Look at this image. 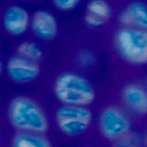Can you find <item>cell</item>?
I'll return each instance as SVG.
<instances>
[{"label":"cell","mask_w":147,"mask_h":147,"mask_svg":"<svg viewBox=\"0 0 147 147\" xmlns=\"http://www.w3.org/2000/svg\"><path fill=\"white\" fill-rule=\"evenodd\" d=\"M7 119L17 131L45 134L49 129L48 117L41 106L25 95L11 98L6 107Z\"/></svg>","instance_id":"6da1fadb"},{"label":"cell","mask_w":147,"mask_h":147,"mask_svg":"<svg viewBox=\"0 0 147 147\" xmlns=\"http://www.w3.org/2000/svg\"><path fill=\"white\" fill-rule=\"evenodd\" d=\"M111 14V6L106 0H90L85 7L84 21L90 28H100L108 23Z\"/></svg>","instance_id":"9c48e42d"},{"label":"cell","mask_w":147,"mask_h":147,"mask_svg":"<svg viewBox=\"0 0 147 147\" xmlns=\"http://www.w3.org/2000/svg\"><path fill=\"white\" fill-rule=\"evenodd\" d=\"M130 127L131 123L128 115L118 107H107L99 115L100 132L108 140L119 142L129 134Z\"/></svg>","instance_id":"5b68a950"},{"label":"cell","mask_w":147,"mask_h":147,"mask_svg":"<svg viewBox=\"0 0 147 147\" xmlns=\"http://www.w3.org/2000/svg\"><path fill=\"white\" fill-rule=\"evenodd\" d=\"M123 26L146 29L147 8L145 3L134 1L129 3L119 16Z\"/></svg>","instance_id":"8fae6325"},{"label":"cell","mask_w":147,"mask_h":147,"mask_svg":"<svg viewBox=\"0 0 147 147\" xmlns=\"http://www.w3.org/2000/svg\"><path fill=\"white\" fill-rule=\"evenodd\" d=\"M29 29L37 39L51 41L55 39L58 34V22L50 11L38 9L30 14Z\"/></svg>","instance_id":"ba28073f"},{"label":"cell","mask_w":147,"mask_h":147,"mask_svg":"<svg viewBox=\"0 0 147 147\" xmlns=\"http://www.w3.org/2000/svg\"><path fill=\"white\" fill-rule=\"evenodd\" d=\"M14 52L40 63H41L44 57V53L41 48L35 42L29 40L22 41L18 43Z\"/></svg>","instance_id":"4fadbf2b"},{"label":"cell","mask_w":147,"mask_h":147,"mask_svg":"<svg viewBox=\"0 0 147 147\" xmlns=\"http://www.w3.org/2000/svg\"><path fill=\"white\" fill-rule=\"evenodd\" d=\"M30 14L17 3L6 4L1 11V24L4 32L11 37H19L29 29Z\"/></svg>","instance_id":"52a82bcc"},{"label":"cell","mask_w":147,"mask_h":147,"mask_svg":"<svg viewBox=\"0 0 147 147\" xmlns=\"http://www.w3.org/2000/svg\"><path fill=\"white\" fill-rule=\"evenodd\" d=\"M18 2H39L42 0H15Z\"/></svg>","instance_id":"2e32d148"},{"label":"cell","mask_w":147,"mask_h":147,"mask_svg":"<svg viewBox=\"0 0 147 147\" xmlns=\"http://www.w3.org/2000/svg\"><path fill=\"white\" fill-rule=\"evenodd\" d=\"M3 69H4V65L1 59V53H0V78L2 74V72L3 71Z\"/></svg>","instance_id":"9a60e30c"},{"label":"cell","mask_w":147,"mask_h":147,"mask_svg":"<svg viewBox=\"0 0 147 147\" xmlns=\"http://www.w3.org/2000/svg\"><path fill=\"white\" fill-rule=\"evenodd\" d=\"M53 91L56 99L63 105L87 107L95 98V90L88 80L71 72H63L57 76Z\"/></svg>","instance_id":"7a4b0ae2"},{"label":"cell","mask_w":147,"mask_h":147,"mask_svg":"<svg viewBox=\"0 0 147 147\" xmlns=\"http://www.w3.org/2000/svg\"><path fill=\"white\" fill-rule=\"evenodd\" d=\"M122 98L126 106L134 113L145 115L147 111V93L141 85L130 84L122 91Z\"/></svg>","instance_id":"30bf717a"},{"label":"cell","mask_w":147,"mask_h":147,"mask_svg":"<svg viewBox=\"0 0 147 147\" xmlns=\"http://www.w3.org/2000/svg\"><path fill=\"white\" fill-rule=\"evenodd\" d=\"M41 64L13 52L4 65L7 78L18 84H25L37 79L41 71Z\"/></svg>","instance_id":"8992f818"},{"label":"cell","mask_w":147,"mask_h":147,"mask_svg":"<svg viewBox=\"0 0 147 147\" xmlns=\"http://www.w3.org/2000/svg\"><path fill=\"white\" fill-rule=\"evenodd\" d=\"M114 45L118 54L127 63L136 65L146 64V29L123 26L115 35Z\"/></svg>","instance_id":"3957f363"},{"label":"cell","mask_w":147,"mask_h":147,"mask_svg":"<svg viewBox=\"0 0 147 147\" xmlns=\"http://www.w3.org/2000/svg\"><path fill=\"white\" fill-rule=\"evenodd\" d=\"M92 120V113L85 106L63 105L57 110L55 114L57 129L62 134L70 137L85 133Z\"/></svg>","instance_id":"277c9868"},{"label":"cell","mask_w":147,"mask_h":147,"mask_svg":"<svg viewBox=\"0 0 147 147\" xmlns=\"http://www.w3.org/2000/svg\"><path fill=\"white\" fill-rule=\"evenodd\" d=\"M11 144L15 147H49L51 141L45 134L17 131L11 139Z\"/></svg>","instance_id":"7c38bea8"},{"label":"cell","mask_w":147,"mask_h":147,"mask_svg":"<svg viewBox=\"0 0 147 147\" xmlns=\"http://www.w3.org/2000/svg\"><path fill=\"white\" fill-rule=\"evenodd\" d=\"M51 1L56 10L62 12H67L76 8L81 0H51Z\"/></svg>","instance_id":"5bb4252c"}]
</instances>
